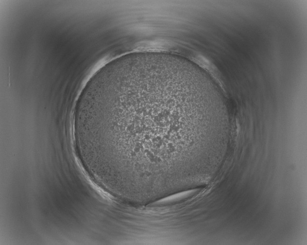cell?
<instances>
[{
    "label": "cell",
    "mask_w": 307,
    "mask_h": 245,
    "mask_svg": "<svg viewBox=\"0 0 307 245\" xmlns=\"http://www.w3.org/2000/svg\"><path fill=\"white\" fill-rule=\"evenodd\" d=\"M177 79L151 74L112 80L92 92L81 121L95 167L124 188L161 192L188 174L195 135L183 129L193 99Z\"/></svg>",
    "instance_id": "6da1fadb"
}]
</instances>
